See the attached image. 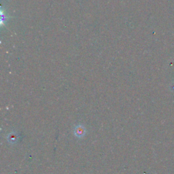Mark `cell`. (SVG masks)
Masks as SVG:
<instances>
[{"label":"cell","mask_w":174,"mask_h":174,"mask_svg":"<svg viewBox=\"0 0 174 174\" xmlns=\"http://www.w3.org/2000/svg\"><path fill=\"white\" fill-rule=\"evenodd\" d=\"M85 129L82 125H78L75 128L74 133L78 138H82L85 135Z\"/></svg>","instance_id":"cell-1"},{"label":"cell","mask_w":174,"mask_h":174,"mask_svg":"<svg viewBox=\"0 0 174 174\" xmlns=\"http://www.w3.org/2000/svg\"><path fill=\"white\" fill-rule=\"evenodd\" d=\"M18 140L17 135H16L14 133H11L8 135V140L9 141L10 143H15Z\"/></svg>","instance_id":"cell-2"}]
</instances>
